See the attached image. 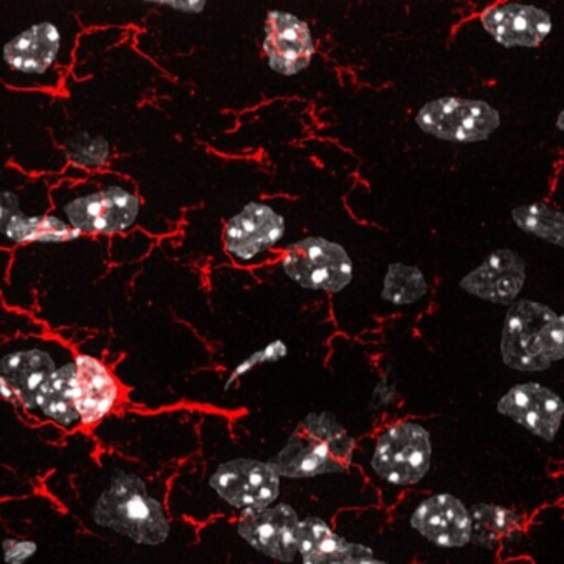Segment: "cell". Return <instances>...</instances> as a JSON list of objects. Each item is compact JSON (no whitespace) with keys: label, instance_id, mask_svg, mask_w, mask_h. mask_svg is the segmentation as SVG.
I'll return each mask as SVG.
<instances>
[{"label":"cell","instance_id":"cell-31","mask_svg":"<svg viewBox=\"0 0 564 564\" xmlns=\"http://www.w3.org/2000/svg\"><path fill=\"white\" fill-rule=\"evenodd\" d=\"M166 8L181 9V11L187 12V14H199L206 8V2H166Z\"/></svg>","mask_w":564,"mask_h":564},{"label":"cell","instance_id":"cell-27","mask_svg":"<svg viewBox=\"0 0 564 564\" xmlns=\"http://www.w3.org/2000/svg\"><path fill=\"white\" fill-rule=\"evenodd\" d=\"M286 355H289V346L285 345V341L275 339V341L269 343L265 348L253 352V355H250L249 358L243 359L242 362H239V365L234 368V371L230 372L229 378H227L226 389L232 388L237 381H240L243 376L249 375L250 371L259 368V366L280 361V359L285 358Z\"/></svg>","mask_w":564,"mask_h":564},{"label":"cell","instance_id":"cell-28","mask_svg":"<svg viewBox=\"0 0 564 564\" xmlns=\"http://www.w3.org/2000/svg\"><path fill=\"white\" fill-rule=\"evenodd\" d=\"M541 356L550 368L554 362L564 361V316H556L543 329Z\"/></svg>","mask_w":564,"mask_h":564},{"label":"cell","instance_id":"cell-6","mask_svg":"<svg viewBox=\"0 0 564 564\" xmlns=\"http://www.w3.org/2000/svg\"><path fill=\"white\" fill-rule=\"evenodd\" d=\"M65 35L58 25L41 22L15 35L4 47V65L15 80L52 87L61 80L55 68L61 65Z\"/></svg>","mask_w":564,"mask_h":564},{"label":"cell","instance_id":"cell-1","mask_svg":"<svg viewBox=\"0 0 564 564\" xmlns=\"http://www.w3.org/2000/svg\"><path fill=\"white\" fill-rule=\"evenodd\" d=\"M88 513L98 528L141 546H160L171 536L163 498L133 468L115 465L105 470L100 488L88 503Z\"/></svg>","mask_w":564,"mask_h":564},{"label":"cell","instance_id":"cell-19","mask_svg":"<svg viewBox=\"0 0 564 564\" xmlns=\"http://www.w3.org/2000/svg\"><path fill=\"white\" fill-rule=\"evenodd\" d=\"M368 544L346 540L332 524L318 517L302 520L299 533V556L302 564H346L355 557L372 556Z\"/></svg>","mask_w":564,"mask_h":564},{"label":"cell","instance_id":"cell-16","mask_svg":"<svg viewBox=\"0 0 564 564\" xmlns=\"http://www.w3.org/2000/svg\"><path fill=\"white\" fill-rule=\"evenodd\" d=\"M524 283V262L511 250L491 253L474 272L460 282L462 289L478 299L510 305Z\"/></svg>","mask_w":564,"mask_h":564},{"label":"cell","instance_id":"cell-33","mask_svg":"<svg viewBox=\"0 0 564 564\" xmlns=\"http://www.w3.org/2000/svg\"><path fill=\"white\" fill-rule=\"evenodd\" d=\"M557 128H560L561 131H564V110L561 111L560 117H557Z\"/></svg>","mask_w":564,"mask_h":564},{"label":"cell","instance_id":"cell-8","mask_svg":"<svg viewBox=\"0 0 564 564\" xmlns=\"http://www.w3.org/2000/svg\"><path fill=\"white\" fill-rule=\"evenodd\" d=\"M415 121L425 133L441 140L477 143L500 127V113L485 101L442 98L422 107Z\"/></svg>","mask_w":564,"mask_h":564},{"label":"cell","instance_id":"cell-9","mask_svg":"<svg viewBox=\"0 0 564 564\" xmlns=\"http://www.w3.org/2000/svg\"><path fill=\"white\" fill-rule=\"evenodd\" d=\"M67 223L82 234H117L131 229L140 214V199L123 186H105L72 197L64 204Z\"/></svg>","mask_w":564,"mask_h":564},{"label":"cell","instance_id":"cell-3","mask_svg":"<svg viewBox=\"0 0 564 564\" xmlns=\"http://www.w3.org/2000/svg\"><path fill=\"white\" fill-rule=\"evenodd\" d=\"M282 477L269 462L234 458L217 465L207 487L240 517L273 507L279 500Z\"/></svg>","mask_w":564,"mask_h":564},{"label":"cell","instance_id":"cell-14","mask_svg":"<svg viewBox=\"0 0 564 564\" xmlns=\"http://www.w3.org/2000/svg\"><path fill=\"white\" fill-rule=\"evenodd\" d=\"M263 52L270 68L276 74L296 75L305 70L315 54L308 24L290 12L270 11Z\"/></svg>","mask_w":564,"mask_h":564},{"label":"cell","instance_id":"cell-21","mask_svg":"<svg viewBox=\"0 0 564 564\" xmlns=\"http://www.w3.org/2000/svg\"><path fill=\"white\" fill-rule=\"evenodd\" d=\"M2 236L14 243H61L78 239L82 232L61 217L52 214L34 216L2 203Z\"/></svg>","mask_w":564,"mask_h":564},{"label":"cell","instance_id":"cell-11","mask_svg":"<svg viewBox=\"0 0 564 564\" xmlns=\"http://www.w3.org/2000/svg\"><path fill=\"white\" fill-rule=\"evenodd\" d=\"M72 359L58 361V351L42 345L22 346L6 352L0 362V386L6 401L21 405L32 415L39 392L57 369Z\"/></svg>","mask_w":564,"mask_h":564},{"label":"cell","instance_id":"cell-23","mask_svg":"<svg viewBox=\"0 0 564 564\" xmlns=\"http://www.w3.org/2000/svg\"><path fill=\"white\" fill-rule=\"evenodd\" d=\"M300 431L312 435L316 441L323 442L339 460L351 465L358 444H356L355 437L349 434L348 429L332 412H312L303 419Z\"/></svg>","mask_w":564,"mask_h":564},{"label":"cell","instance_id":"cell-17","mask_svg":"<svg viewBox=\"0 0 564 564\" xmlns=\"http://www.w3.org/2000/svg\"><path fill=\"white\" fill-rule=\"evenodd\" d=\"M481 24L498 44L507 47H536L553 28L546 12L520 4L488 9L481 15Z\"/></svg>","mask_w":564,"mask_h":564},{"label":"cell","instance_id":"cell-32","mask_svg":"<svg viewBox=\"0 0 564 564\" xmlns=\"http://www.w3.org/2000/svg\"><path fill=\"white\" fill-rule=\"evenodd\" d=\"M346 564H391L389 561L381 560V557H376V554L372 556H361L355 557V560L348 561Z\"/></svg>","mask_w":564,"mask_h":564},{"label":"cell","instance_id":"cell-25","mask_svg":"<svg viewBox=\"0 0 564 564\" xmlns=\"http://www.w3.org/2000/svg\"><path fill=\"white\" fill-rule=\"evenodd\" d=\"M425 292H427V283L421 270L402 265V263L389 267L384 280V292H382L384 300L395 305H409L421 300Z\"/></svg>","mask_w":564,"mask_h":564},{"label":"cell","instance_id":"cell-12","mask_svg":"<svg viewBox=\"0 0 564 564\" xmlns=\"http://www.w3.org/2000/svg\"><path fill=\"white\" fill-rule=\"evenodd\" d=\"M299 513L289 503L240 517L236 531L257 553L280 563H293L299 556Z\"/></svg>","mask_w":564,"mask_h":564},{"label":"cell","instance_id":"cell-26","mask_svg":"<svg viewBox=\"0 0 564 564\" xmlns=\"http://www.w3.org/2000/svg\"><path fill=\"white\" fill-rule=\"evenodd\" d=\"M68 151L72 160L82 166L100 167L108 161V141L101 137L78 134L68 141Z\"/></svg>","mask_w":564,"mask_h":564},{"label":"cell","instance_id":"cell-20","mask_svg":"<svg viewBox=\"0 0 564 564\" xmlns=\"http://www.w3.org/2000/svg\"><path fill=\"white\" fill-rule=\"evenodd\" d=\"M75 376H77V365L74 358L58 368L51 381L39 392L32 417L54 422L65 431L82 427L77 399H75Z\"/></svg>","mask_w":564,"mask_h":564},{"label":"cell","instance_id":"cell-18","mask_svg":"<svg viewBox=\"0 0 564 564\" xmlns=\"http://www.w3.org/2000/svg\"><path fill=\"white\" fill-rule=\"evenodd\" d=\"M269 464L280 477L293 480L345 474L349 468L323 442L303 431H296Z\"/></svg>","mask_w":564,"mask_h":564},{"label":"cell","instance_id":"cell-30","mask_svg":"<svg viewBox=\"0 0 564 564\" xmlns=\"http://www.w3.org/2000/svg\"><path fill=\"white\" fill-rule=\"evenodd\" d=\"M398 399V389L388 379H381L379 384L376 386L375 392H372L371 408L375 411H382V409L391 408Z\"/></svg>","mask_w":564,"mask_h":564},{"label":"cell","instance_id":"cell-15","mask_svg":"<svg viewBox=\"0 0 564 564\" xmlns=\"http://www.w3.org/2000/svg\"><path fill=\"white\" fill-rule=\"evenodd\" d=\"M75 365V399L82 427H91L105 421L120 405L123 391L111 369L100 359L77 355Z\"/></svg>","mask_w":564,"mask_h":564},{"label":"cell","instance_id":"cell-7","mask_svg":"<svg viewBox=\"0 0 564 564\" xmlns=\"http://www.w3.org/2000/svg\"><path fill=\"white\" fill-rule=\"evenodd\" d=\"M497 414L538 441L553 444L564 425V399L536 381L518 382L498 398Z\"/></svg>","mask_w":564,"mask_h":564},{"label":"cell","instance_id":"cell-29","mask_svg":"<svg viewBox=\"0 0 564 564\" xmlns=\"http://www.w3.org/2000/svg\"><path fill=\"white\" fill-rule=\"evenodd\" d=\"M6 564H25L37 554L39 544L34 540H19V538H6L4 543Z\"/></svg>","mask_w":564,"mask_h":564},{"label":"cell","instance_id":"cell-13","mask_svg":"<svg viewBox=\"0 0 564 564\" xmlns=\"http://www.w3.org/2000/svg\"><path fill=\"white\" fill-rule=\"evenodd\" d=\"M285 219L269 204H247L227 223L224 230L226 250L240 263L253 262L283 239Z\"/></svg>","mask_w":564,"mask_h":564},{"label":"cell","instance_id":"cell-22","mask_svg":"<svg viewBox=\"0 0 564 564\" xmlns=\"http://www.w3.org/2000/svg\"><path fill=\"white\" fill-rule=\"evenodd\" d=\"M474 536L471 546L495 553L511 534L518 533L527 523L521 511L495 501H478L470 505Z\"/></svg>","mask_w":564,"mask_h":564},{"label":"cell","instance_id":"cell-10","mask_svg":"<svg viewBox=\"0 0 564 564\" xmlns=\"http://www.w3.org/2000/svg\"><path fill=\"white\" fill-rule=\"evenodd\" d=\"M556 316L546 306L528 300L511 305L501 335V358L505 365L521 372H543L550 369L541 356V335L547 323Z\"/></svg>","mask_w":564,"mask_h":564},{"label":"cell","instance_id":"cell-24","mask_svg":"<svg viewBox=\"0 0 564 564\" xmlns=\"http://www.w3.org/2000/svg\"><path fill=\"white\" fill-rule=\"evenodd\" d=\"M513 220L531 236L564 249V214L546 204H530L513 210Z\"/></svg>","mask_w":564,"mask_h":564},{"label":"cell","instance_id":"cell-5","mask_svg":"<svg viewBox=\"0 0 564 564\" xmlns=\"http://www.w3.org/2000/svg\"><path fill=\"white\" fill-rule=\"evenodd\" d=\"M409 528L438 550L457 551L471 546L474 521L470 507L451 491L425 495L412 508Z\"/></svg>","mask_w":564,"mask_h":564},{"label":"cell","instance_id":"cell-2","mask_svg":"<svg viewBox=\"0 0 564 564\" xmlns=\"http://www.w3.org/2000/svg\"><path fill=\"white\" fill-rule=\"evenodd\" d=\"M434 437L414 417L395 419L376 432L366 452V470L382 495L399 498L431 474Z\"/></svg>","mask_w":564,"mask_h":564},{"label":"cell","instance_id":"cell-4","mask_svg":"<svg viewBox=\"0 0 564 564\" xmlns=\"http://www.w3.org/2000/svg\"><path fill=\"white\" fill-rule=\"evenodd\" d=\"M283 272L303 289L338 293L352 279V262L339 243L308 237L286 247Z\"/></svg>","mask_w":564,"mask_h":564}]
</instances>
